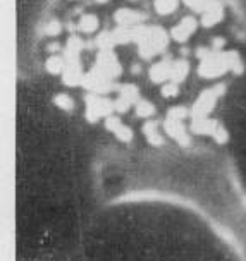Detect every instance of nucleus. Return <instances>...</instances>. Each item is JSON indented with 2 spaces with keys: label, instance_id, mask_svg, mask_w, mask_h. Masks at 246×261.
Segmentation results:
<instances>
[{
  "label": "nucleus",
  "instance_id": "obj_1",
  "mask_svg": "<svg viewBox=\"0 0 246 261\" xmlns=\"http://www.w3.org/2000/svg\"><path fill=\"white\" fill-rule=\"evenodd\" d=\"M85 234L78 261H246L215 220L170 198L107 204Z\"/></svg>",
  "mask_w": 246,
  "mask_h": 261
}]
</instances>
